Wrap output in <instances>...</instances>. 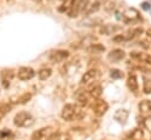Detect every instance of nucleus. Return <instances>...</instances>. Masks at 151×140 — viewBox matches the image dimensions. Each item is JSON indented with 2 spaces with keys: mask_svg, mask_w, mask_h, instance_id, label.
I'll return each mask as SVG.
<instances>
[{
  "mask_svg": "<svg viewBox=\"0 0 151 140\" xmlns=\"http://www.w3.org/2000/svg\"><path fill=\"white\" fill-rule=\"evenodd\" d=\"M141 7H142L143 9H145V11H149V9H151V4L150 2L144 1V2H142V4H141Z\"/></svg>",
  "mask_w": 151,
  "mask_h": 140,
  "instance_id": "31",
  "label": "nucleus"
},
{
  "mask_svg": "<svg viewBox=\"0 0 151 140\" xmlns=\"http://www.w3.org/2000/svg\"><path fill=\"white\" fill-rule=\"evenodd\" d=\"M75 1L76 0H63V2L59 6L58 11L61 12V13H67L72 8V6L75 4Z\"/></svg>",
  "mask_w": 151,
  "mask_h": 140,
  "instance_id": "19",
  "label": "nucleus"
},
{
  "mask_svg": "<svg viewBox=\"0 0 151 140\" xmlns=\"http://www.w3.org/2000/svg\"><path fill=\"white\" fill-rule=\"evenodd\" d=\"M53 133L52 127H42L32 134V140H47Z\"/></svg>",
  "mask_w": 151,
  "mask_h": 140,
  "instance_id": "10",
  "label": "nucleus"
},
{
  "mask_svg": "<svg viewBox=\"0 0 151 140\" xmlns=\"http://www.w3.org/2000/svg\"><path fill=\"white\" fill-rule=\"evenodd\" d=\"M128 114H129L128 111H125V109H118L116 112V114H115V119H117V121L124 124L127 121V119H128Z\"/></svg>",
  "mask_w": 151,
  "mask_h": 140,
  "instance_id": "22",
  "label": "nucleus"
},
{
  "mask_svg": "<svg viewBox=\"0 0 151 140\" xmlns=\"http://www.w3.org/2000/svg\"><path fill=\"white\" fill-rule=\"evenodd\" d=\"M130 58L138 61V63H143L147 65H151V55L143 53V52H131L130 53Z\"/></svg>",
  "mask_w": 151,
  "mask_h": 140,
  "instance_id": "14",
  "label": "nucleus"
},
{
  "mask_svg": "<svg viewBox=\"0 0 151 140\" xmlns=\"http://www.w3.org/2000/svg\"><path fill=\"white\" fill-rule=\"evenodd\" d=\"M75 99H76V101H77V105H80L81 107L89 105L90 101L94 100V99L90 97L89 92H88V91H84V90H78V91L76 92Z\"/></svg>",
  "mask_w": 151,
  "mask_h": 140,
  "instance_id": "7",
  "label": "nucleus"
},
{
  "mask_svg": "<svg viewBox=\"0 0 151 140\" xmlns=\"http://www.w3.org/2000/svg\"><path fill=\"white\" fill-rule=\"evenodd\" d=\"M88 92H89V94H90V97L93 99H97L102 94V87H101L100 84H97L95 81V82H93L91 85L88 86Z\"/></svg>",
  "mask_w": 151,
  "mask_h": 140,
  "instance_id": "17",
  "label": "nucleus"
},
{
  "mask_svg": "<svg viewBox=\"0 0 151 140\" xmlns=\"http://www.w3.org/2000/svg\"><path fill=\"white\" fill-rule=\"evenodd\" d=\"M143 33V28L142 27H136L132 30H129L128 32L123 33V34H117L113 38V40L115 42H124V41H130L135 38H137L138 35H141Z\"/></svg>",
  "mask_w": 151,
  "mask_h": 140,
  "instance_id": "3",
  "label": "nucleus"
},
{
  "mask_svg": "<svg viewBox=\"0 0 151 140\" xmlns=\"http://www.w3.org/2000/svg\"><path fill=\"white\" fill-rule=\"evenodd\" d=\"M138 109L142 114H148L151 112V101L150 100H143L138 104Z\"/></svg>",
  "mask_w": 151,
  "mask_h": 140,
  "instance_id": "20",
  "label": "nucleus"
},
{
  "mask_svg": "<svg viewBox=\"0 0 151 140\" xmlns=\"http://www.w3.org/2000/svg\"><path fill=\"white\" fill-rule=\"evenodd\" d=\"M34 124V118L28 112H19L14 117V125L18 127H29Z\"/></svg>",
  "mask_w": 151,
  "mask_h": 140,
  "instance_id": "2",
  "label": "nucleus"
},
{
  "mask_svg": "<svg viewBox=\"0 0 151 140\" xmlns=\"http://www.w3.org/2000/svg\"><path fill=\"white\" fill-rule=\"evenodd\" d=\"M122 31V26L121 25H115V24H107V25H102L100 27V34L102 35H110L115 34L116 32Z\"/></svg>",
  "mask_w": 151,
  "mask_h": 140,
  "instance_id": "11",
  "label": "nucleus"
},
{
  "mask_svg": "<svg viewBox=\"0 0 151 140\" xmlns=\"http://www.w3.org/2000/svg\"><path fill=\"white\" fill-rule=\"evenodd\" d=\"M34 75H35V72H34L33 69H31V67H20L19 71H18V78L20 80H22V81L29 80Z\"/></svg>",
  "mask_w": 151,
  "mask_h": 140,
  "instance_id": "15",
  "label": "nucleus"
},
{
  "mask_svg": "<svg viewBox=\"0 0 151 140\" xmlns=\"http://www.w3.org/2000/svg\"><path fill=\"white\" fill-rule=\"evenodd\" d=\"M143 75V91L145 94H151V70L149 69H142Z\"/></svg>",
  "mask_w": 151,
  "mask_h": 140,
  "instance_id": "12",
  "label": "nucleus"
},
{
  "mask_svg": "<svg viewBox=\"0 0 151 140\" xmlns=\"http://www.w3.org/2000/svg\"><path fill=\"white\" fill-rule=\"evenodd\" d=\"M11 105L9 104H6V103H2V104H0V120L11 111Z\"/></svg>",
  "mask_w": 151,
  "mask_h": 140,
  "instance_id": "27",
  "label": "nucleus"
},
{
  "mask_svg": "<svg viewBox=\"0 0 151 140\" xmlns=\"http://www.w3.org/2000/svg\"><path fill=\"white\" fill-rule=\"evenodd\" d=\"M7 1H12V0H7Z\"/></svg>",
  "mask_w": 151,
  "mask_h": 140,
  "instance_id": "33",
  "label": "nucleus"
},
{
  "mask_svg": "<svg viewBox=\"0 0 151 140\" xmlns=\"http://www.w3.org/2000/svg\"><path fill=\"white\" fill-rule=\"evenodd\" d=\"M91 107H93L94 113H95L97 117H102L103 114H106V112H107L108 108H109L107 101H104V100H102V99H100V98L93 100Z\"/></svg>",
  "mask_w": 151,
  "mask_h": 140,
  "instance_id": "6",
  "label": "nucleus"
},
{
  "mask_svg": "<svg viewBox=\"0 0 151 140\" xmlns=\"http://www.w3.org/2000/svg\"><path fill=\"white\" fill-rule=\"evenodd\" d=\"M104 46L103 45H101V44H91L88 48H87V51L89 52V53H102V52H104Z\"/></svg>",
  "mask_w": 151,
  "mask_h": 140,
  "instance_id": "24",
  "label": "nucleus"
},
{
  "mask_svg": "<svg viewBox=\"0 0 151 140\" xmlns=\"http://www.w3.org/2000/svg\"><path fill=\"white\" fill-rule=\"evenodd\" d=\"M88 4H89V0H76L75 4L72 6V8L67 12V15L69 18H76L77 15L83 13Z\"/></svg>",
  "mask_w": 151,
  "mask_h": 140,
  "instance_id": "4",
  "label": "nucleus"
},
{
  "mask_svg": "<svg viewBox=\"0 0 151 140\" xmlns=\"http://www.w3.org/2000/svg\"><path fill=\"white\" fill-rule=\"evenodd\" d=\"M14 77V72L12 70H4L1 72V78H2V81L5 84V86H7L6 82H9V80H12Z\"/></svg>",
  "mask_w": 151,
  "mask_h": 140,
  "instance_id": "23",
  "label": "nucleus"
},
{
  "mask_svg": "<svg viewBox=\"0 0 151 140\" xmlns=\"http://www.w3.org/2000/svg\"><path fill=\"white\" fill-rule=\"evenodd\" d=\"M100 8H101V1L95 0V1L89 2V4L87 5V7H86V9L83 11L82 14H83L84 17H88V15H90V14L96 13L97 11H100Z\"/></svg>",
  "mask_w": 151,
  "mask_h": 140,
  "instance_id": "16",
  "label": "nucleus"
},
{
  "mask_svg": "<svg viewBox=\"0 0 151 140\" xmlns=\"http://www.w3.org/2000/svg\"><path fill=\"white\" fill-rule=\"evenodd\" d=\"M145 33H147V35H148V36H149V38H151V28H148V30H147V32H145Z\"/></svg>",
  "mask_w": 151,
  "mask_h": 140,
  "instance_id": "32",
  "label": "nucleus"
},
{
  "mask_svg": "<svg viewBox=\"0 0 151 140\" xmlns=\"http://www.w3.org/2000/svg\"><path fill=\"white\" fill-rule=\"evenodd\" d=\"M83 115V111L81 106L77 104H67L63 106L61 117L66 121H73V120H78Z\"/></svg>",
  "mask_w": 151,
  "mask_h": 140,
  "instance_id": "1",
  "label": "nucleus"
},
{
  "mask_svg": "<svg viewBox=\"0 0 151 140\" xmlns=\"http://www.w3.org/2000/svg\"><path fill=\"white\" fill-rule=\"evenodd\" d=\"M110 75L113 77L114 79H121V78H123V73H122V71L119 70H111L110 71Z\"/></svg>",
  "mask_w": 151,
  "mask_h": 140,
  "instance_id": "28",
  "label": "nucleus"
},
{
  "mask_svg": "<svg viewBox=\"0 0 151 140\" xmlns=\"http://www.w3.org/2000/svg\"><path fill=\"white\" fill-rule=\"evenodd\" d=\"M127 85H128V88L131 91V92H136L138 90V81H137V78L135 74H130L128 77V80H127Z\"/></svg>",
  "mask_w": 151,
  "mask_h": 140,
  "instance_id": "18",
  "label": "nucleus"
},
{
  "mask_svg": "<svg viewBox=\"0 0 151 140\" xmlns=\"http://www.w3.org/2000/svg\"><path fill=\"white\" fill-rule=\"evenodd\" d=\"M143 125H144V127H145V128H147L149 132H151V115L147 117V118L144 119Z\"/></svg>",
  "mask_w": 151,
  "mask_h": 140,
  "instance_id": "29",
  "label": "nucleus"
},
{
  "mask_svg": "<svg viewBox=\"0 0 151 140\" xmlns=\"http://www.w3.org/2000/svg\"><path fill=\"white\" fill-rule=\"evenodd\" d=\"M107 58H108V60L110 63H118V61H121V60H123L125 58V52L123 50H121V48H115V50L110 51L108 53Z\"/></svg>",
  "mask_w": 151,
  "mask_h": 140,
  "instance_id": "13",
  "label": "nucleus"
},
{
  "mask_svg": "<svg viewBox=\"0 0 151 140\" xmlns=\"http://www.w3.org/2000/svg\"><path fill=\"white\" fill-rule=\"evenodd\" d=\"M38 74H39V78L41 80H47L52 75V70L50 69H41L38 72Z\"/></svg>",
  "mask_w": 151,
  "mask_h": 140,
  "instance_id": "26",
  "label": "nucleus"
},
{
  "mask_svg": "<svg viewBox=\"0 0 151 140\" xmlns=\"http://www.w3.org/2000/svg\"><path fill=\"white\" fill-rule=\"evenodd\" d=\"M31 99V94H28V93H26V94H24L22 97H20L19 98V100L17 101V103H19V104H24V103H26L27 100H29Z\"/></svg>",
  "mask_w": 151,
  "mask_h": 140,
  "instance_id": "30",
  "label": "nucleus"
},
{
  "mask_svg": "<svg viewBox=\"0 0 151 140\" xmlns=\"http://www.w3.org/2000/svg\"><path fill=\"white\" fill-rule=\"evenodd\" d=\"M68 57H69V52L68 51H66V50H56V51H53L49 54V60L53 64H59V63L65 61Z\"/></svg>",
  "mask_w": 151,
  "mask_h": 140,
  "instance_id": "8",
  "label": "nucleus"
},
{
  "mask_svg": "<svg viewBox=\"0 0 151 140\" xmlns=\"http://www.w3.org/2000/svg\"><path fill=\"white\" fill-rule=\"evenodd\" d=\"M99 77H100V71L96 69H91L83 74V77L81 78V84L84 86H89L93 82H95L99 79Z\"/></svg>",
  "mask_w": 151,
  "mask_h": 140,
  "instance_id": "5",
  "label": "nucleus"
},
{
  "mask_svg": "<svg viewBox=\"0 0 151 140\" xmlns=\"http://www.w3.org/2000/svg\"><path fill=\"white\" fill-rule=\"evenodd\" d=\"M47 140H72V138L68 133L58 132V133H52Z\"/></svg>",
  "mask_w": 151,
  "mask_h": 140,
  "instance_id": "21",
  "label": "nucleus"
},
{
  "mask_svg": "<svg viewBox=\"0 0 151 140\" xmlns=\"http://www.w3.org/2000/svg\"><path fill=\"white\" fill-rule=\"evenodd\" d=\"M122 19L125 24H132L135 21H138L141 19V17L136 8H128L125 11V13L122 15Z\"/></svg>",
  "mask_w": 151,
  "mask_h": 140,
  "instance_id": "9",
  "label": "nucleus"
},
{
  "mask_svg": "<svg viewBox=\"0 0 151 140\" xmlns=\"http://www.w3.org/2000/svg\"><path fill=\"white\" fill-rule=\"evenodd\" d=\"M14 134L9 130H2L0 131V140H13Z\"/></svg>",
  "mask_w": 151,
  "mask_h": 140,
  "instance_id": "25",
  "label": "nucleus"
}]
</instances>
